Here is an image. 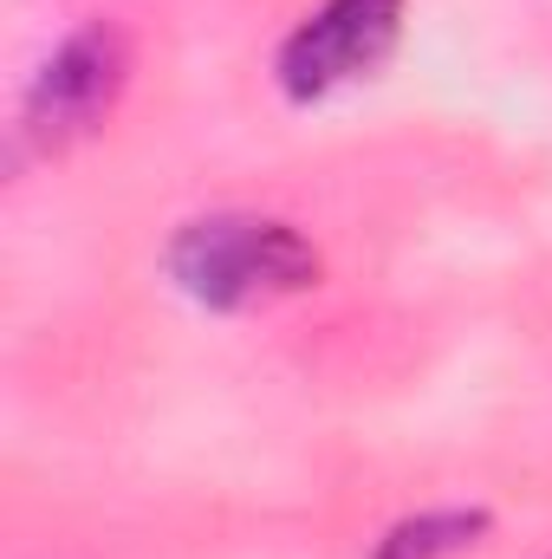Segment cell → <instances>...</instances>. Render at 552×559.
I'll return each mask as SVG.
<instances>
[{
	"label": "cell",
	"mask_w": 552,
	"mask_h": 559,
	"mask_svg": "<svg viewBox=\"0 0 552 559\" xmlns=\"http://www.w3.org/2000/svg\"><path fill=\"white\" fill-rule=\"evenodd\" d=\"M488 527H494L488 508H429V514L397 521V527L377 540L371 559H455V554H468V547H481Z\"/></svg>",
	"instance_id": "277c9868"
},
{
	"label": "cell",
	"mask_w": 552,
	"mask_h": 559,
	"mask_svg": "<svg viewBox=\"0 0 552 559\" xmlns=\"http://www.w3.org/2000/svg\"><path fill=\"white\" fill-rule=\"evenodd\" d=\"M169 280L215 312H241L279 293H305L319 280V248L292 222L221 209V215H195L169 241Z\"/></svg>",
	"instance_id": "6da1fadb"
},
{
	"label": "cell",
	"mask_w": 552,
	"mask_h": 559,
	"mask_svg": "<svg viewBox=\"0 0 552 559\" xmlns=\"http://www.w3.org/2000/svg\"><path fill=\"white\" fill-rule=\"evenodd\" d=\"M124 79H131V46H124V33L105 26V20H92V26H79V33L39 66V79L26 85L20 131L39 143V150H65V143L92 138V131L111 118Z\"/></svg>",
	"instance_id": "7a4b0ae2"
},
{
	"label": "cell",
	"mask_w": 552,
	"mask_h": 559,
	"mask_svg": "<svg viewBox=\"0 0 552 559\" xmlns=\"http://www.w3.org/2000/svg\"><path fill=\"white\" fill-rule=\"evenodd\" d=\"M397 26H404V0H325V7H312L279 46V92L312 105V98L377 72L384 52L397 46Z\"/></svg>",
	"instance_id": "3957f363"
}]
</instances>
